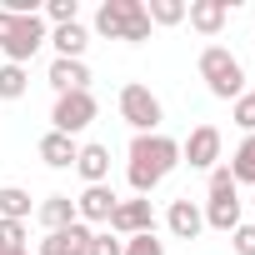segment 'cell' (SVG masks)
<instances>
[{
    "label": "cell",
    "mask_w": 255,
    "mask_h": 255,
    "mask_svg": "<svg viewBox=\"0 0 255 255\" xmlns=\"http://www.w3.org/2000/svg\"><path fill=\"white\" fill-rule=\"evenodd\" d=\"M230 245H235V255H255V225H235Z\"/></svg>",
    "instance_id": "83f0119b"
},
{
    "label": "cell",
    "mask_w": 255,
    "mask_h": 255,
    "mask_svg": "<svg viewBox=\"0 0 255 255\" xmlns=\"http://www.w3.org/2000/svg\"><path fill=\"white\" fill-rule=\"evenodd\" d=\"M165 225H170L175 240H195V235L205 230V215L195 210V200H175V205L165 210Z\"/></svg>",
    "instance_id": "4fadbf2b"
},
{
    "label": "cell",
    "mask_w": 255,
    "mask_h": 255,
    "mask_svg": "<svg viewBox=\"0 0 255 255\" xmlns=\"http://www.w3.org/2000/svg\"><path fill=\"white\" fill-rule=\"evenodd\" d=\"M90 255H125V240H120V235H110V230H95Z\"/></svg>",
    "instance_id": "484cf974"
},
{
    "label": "cell",
    "mask_w": 255,
    "mask_h": 255,
    "mask_svg": "<svg viewBox=\"0 0 255 255\" xmlns=\"http://www.w3.org/2000/svg\"><path fill=\"white\" fill-rule=\"evenodd\" d=\"M25 240H30L25 220H0V250H25Z\"/></svg>",
    "instance_id": "603a6c76"
},
{
    "label": "cell",
    "mask_w": 255,
    "mask_h": 255,
    "mask_svg": "<svg viewBox=\"0 0 255 255\" xmlns=\"http://www.w3.org/2000/svg\"><path fill=\"white\" fill-rule=\"evenodd\" d=\"M185 20H190L200 35H220V25L230 20V0H190V5H185Z\"/></svg>",
    "instance_id": "7c38bea8"
},
{
    "label": "cell",
    "mask_w": 255,
    "mask_h": 255,
    "mask_svg": "<svg viewBox=\"0 0 255 255\" xmlns=\"http://www.w3.org/2000/svg\"><path fill=\"white\" fill-rule=\"evenodd\" d=\"M235 125H240L245 135H255V100H250V95L235 100Z\"/></svg>",
    "instance_id": "4316f807"
},
{
    "label": "cell",
    "mask_w": 255,
    "mask_h": 255,
    "mask_svg": "<svg viewBox=\"0 0 255 255\" xmlns=\"http://www.w3.org/2000/svg\"><path fill=\"white\" fill-rule=\"evenodd\" d=\"M75 155H80V145H75L70 135H60V130H45V135H40V160H45L50 170L75 165Z\"/></svg>",
    "instance_id": "2e32d148"
},
{
    "label": "cell",
    "mask_w": 255,
    "mask_h": 255,
    "mask_svg": "<svg viewBox=\"0 0 255 255\" xmlns=\"http://www.w3.org/2000/svg\"><path fill=\"white\" fill-rule=\"evenodd\" d=\"M175 165H180V145H175L170 135H160V130H155V135H135V140H130V165H125V180H130V190L145 200Z\"/></svg>",
    "instance_id": "6da1fadb"
},
{
    "label": "cell",
    "mask_w": 255,
    "mask_h": 255,
    "mask_svg": "<svg viewBox=\"0 0 255 255\" xmlns=\"http://www.w3.org/2000/svg\"><path fill=\"white\" fill-rule=\"evenodd\" d=\"M50 85H55V95L90 90V70H85V60H50Z\"/></svg>",
    "instance_id": "9a60e30c"
},
{
    "label": "cell",
    "mask_w": 255,
    "mask_h": 255,
    "mask_svg": "<svg viewBox=\"0 0 255 255\" xmlns=\"http://www.w3.org/2000/svg\"><path fill=\"white\" fill-rule=\"evenodd\" d=\"M145 15H150V25H180L185 20V0H150Z\"/></svg>",
    "instance_id": "7402d4cb"
},
{
    "label": "cell",
    "mask_w": 255,
    "mask_h": 255,
    "mask_svg": "<svg viewBox=\"0 0 255 255\" xmlns=\"http://www.w3.org/2000/svg\"><path fill=\"white\" fill-rule=\"evenodd\" d=\"M0 255H30V250H0Z\"/></svg>",
    "instance_id": "f546056e"
},
{
    "label": "cell",
    "mask_w": 255,
    "mask_h": 255,
    "mask_svg": "<svg viewBox=\"0 0 255 255\" xmlns=\"http://www.w3.org/2000/svg\"><path fill=\"white\" fill-rule=\"evenodd\" d=\"M0 220H30V190L0 185Z\"/></svg>",
    "instance_id": "d6986e66"
},
{
    "label": "cell",
    "mask_w": 255,
    "mask_h": 255,
    "mask_svg": "<svg viewBox=\"0 0 255 255\" xmlns=\"http://www.w3.org/2000/svg\"><path fill=\"white\" fill-rule=\"evenodd\" d=\"M250 100H255V90H250Z\"/></svg>",
    "instance_id": "1f68e13d"
},
{
    "label": "cell",
    "mask_w": 255,
    "mask_h": 255,
    "mask_svg": "<svg viewBox=\"0 0 255 255\" xmlns=\"http://www.w3.org/2000/svg\"><path fill=\"white\" fill-rule=\"evenodd\" d=\"M200 80H205V90H210L215 100H240V90H245V65H240L225 45H205V50H200Z\"/></svg>",
    "instance_id": "3957f363"
},
{
    "label": "cell",
    "mask_w": 255,
    "mask_h": 255,
    "mask_svg": "<svg viewBox=\"0 0 255 255\" xmlns=\"http://www.w3.org/2000/svg\"><path fill=\"white\" fill-rule=\"evenodd\" d=\"M75 170L85 175V185H105V180H110V150H105V145H80Z\"/></svg>",
    "instance_id": "e0dca14e"
},
{
    "label": "cell",
    "mask_w": 255,
    "mask_h": 255,
    "mask_svg": "<svg viewBox=\"0 0 255 255\" xmlns=\"http://www.w3.org/2000/svg\"><path fill=\"white\" fill-rule=\"evenodd\" d=\"M125 255H165V240H155V230L130 235V240H125Z\"/></svg>",
    "instance_id": "cb8c5ba5"
},
{
    "label": "cell",
    "mask_w": 255,
    "mask_h": 255,
    "mask_svg": "<svg viewBox=\"0 0 255 255\" xmlns=\"http://www.w3.org/2000/svg\"><path fill=\"white\" fill-rule=\"evenodd\" d=\"M45 15H50V25H75L80 5H75V0H50V5H45Z\"/></svg>",
    "instance_id": "d4e9b609"
},
{
    "label": "cell",
    "mask_w": 255,
    "mask_h": 255,
    "mask_svg": "<svg viewBox=\"0 0 255 255\" xmlns=\"http://www.w3.org/2000/svg\"><path fill=\"white\" fill-rule=\"evenodd\" d=\"M95 120V95L90 90H70V95H55V110H50V130H60V135H80L85 125Z\"/></svg>",
    "instance_id": "8992f818"
},
{
    "label": "cell",
    "mask_w": 255,
    "mask_h": 255,
    "mask_svg": "<svg viewBox=\"0 0 255 255\" xmlns=\"http://www.w3.org/2000/svg\"><path fill=\"white\" fill-rule=\"evenodd\" d=\"M180 160L190 170H215V160H220V130H215V125H195V130L185 135V145H180Z\"/></svg>",
    "instance_id": "ba28073f"
},
{
    "label": "cell",
    "mask_w": 255,
    "mask_h": 255,
    "mask_svg": "<svg viewBox=\"0 0 255 255\" xmlns=\"http://www.w3.org/2000/svg\"><path fill=\"white\" fill-rule=\"evenodd\" d=\"M205 225H210V230H225V235L240 225V190H235L230 165H215V170H210V205H205Z\"/></svg>",
    "instance_id": "277c9868"
},
{
    "label": "cell",
    "mask_w": 255,
    "mask_h": 255,
    "mask_svg": "<svg viewBox=\"0 0 255 255\" xmlns=\"http://www.w3.org/2000/svg\"><path fill=\"white\" fill-rule=\"evenodd\" d=\"M230 175H235V185H240V180L255 185V135L240 140V150H235V160H230Z\"/></svg>",
    "instance_id": "ffe728a7"
},
{
    "label": "cell",
    "mask_w": 255,
    "mask_h": 255,
    "mask_svg": "<svg viewBox=\"0 0 255 255\" xmlns=\"http://www.w3.org/2000/svg\"><path fill=\"white\" fill-rule=\"evenodd\" d=\"M25 90H30L25 65H0V100H20Z\"/></svg>",
    "instance_id": "44dd1931"
},
{
    "label": "cell",
    "mask_w": 255,
    "mask_h": 255,
    "mask_svg": "<svg viewBox=\"0 0 255 255\" xmlns=\"http://www.w3.org/2000/svg\"><path fill=\"white\" fill-rule=\"evenodd\" d=\"M120 115H125V125H130L135 135H155L160 130V120H165V110H160V100L150 95V85H120Z\"/></svg>",
    "instance_id": "5b68a950"
},
{
    "label": "cell",
    "mask_w": 255,
    "mask_h": 255,
    "mask_svg": "<svg viewBox=\"0 0 255 255\" xmlns=\"http://www.w3.org/2000/svg\"><path fill=\"white\" fill-rule=\"evenodd\" d=\"M35 215H40V225H45V230H65V225H75V220H80L70 195H45Z\"/></svg>",
    "instance_id": "ac0fdd59"
},
{
    "label": "cell",
    "mask_w": 255,
    "mask_h": 255,
    "mask_svg": "<svg viewBox=\"0 0 255 255\" xmlns=\"http://www.w3.org/2000/svg\"><path fill=\"white\" fill-rule=\"evenodd\" d=\"M95 35H110V40H150V15L140 0H105V5L95 10Z\"/></svg>",
    "instance_id": "7a4b0ae2"
},
{
    "label": "cell",
    "mask_w": 255,
    "mask_h": 255,
    "mask_svg": "<svg viewBox=\"0 0 255 255\" xmlns=\"http://www.w3.org/2000/svg\"><path fill=\"white\" fill-rule=\"evenodd\" d=\"M145 230H155V210H150V200H120V205L110 210V235L130 240V235H145Z\"/></svg>",
    "instance_id": "9c48e42d"
},
{
    "label": "cell",
    "mask_w": 255,
    "mask_h": 255,
    "mask_svg": "<svg viewBox=\"0 0 255 255\" xmlns=\"http://www.w3.org/2000/svg\"><path fill=\"white\" fill-rule=\"evenodd\" d=\"M250 210H255V195H250Z\"/></svg>",
    "instance_id": "4dcf8cb0"
},
{
    "label": "cell",
    "mask_w": 255,
    "mask_h": 255,
    "mask_svg": "<svg viewBox=\"0 0 255 255\" xmlns=\"http://www.w3.org/2000/svg\"><path fill=\"white\" fill-rule=\"evenodd\" d=\"M120 205V195L110 190V185H85L80 195H75V215L85 220V225H110V210Z\"/></svg>",
    "instance_id": "30bf717a"
},
{
    "label": "cell",
    "mask_w": 255,
    "mask_h": 255,
    "mask_svg": "<svg viewBox=\"0 0 255 255\" xmlns=\"http://www.w3.org/2000/svg\"><path fill=\"white\" fill-rule=\"evenodd\" d=\"M10 25H15V15H10L5 5H0V45H5V40H10Z\"/></svg>",
    "instance_id": "f1b7e54d"
},
{
    "label": "cell",
    "mask_w": 255,
    "mask_h": 255,
    "mask_svg": "<svg viewBox=\"0 0 255 255\" xmlns=\"http://www.w3.org/2000/svg\"><path fill=\"white\" fill-rule=\"evenodd\" d=\"M90 240H95V230H90L85 220H75V225H65V230H50V235L40 240V255H90Z\"/></svg>",
    "instance_id": "8fae6325"
},
{
    "label": "cell",
    "mask_w": 255,
    "mask_h": 255,
    "mask_svg": "<svg viewBox=\"0 0 255 255\" xmlns=\"http://www.w3.org/2000/svg\"><path fill=\"white\" fill-rule=\"evenodd\" d=\"M50 40V30H45V15H15V25H10V40L0 45L5 50V65H25L40 45Z\"/></svg>",
    "instance_id": "52a82bcc"
},
{
    "label": "cell",
    "mask_w": 255,
    "mask_h": 255,
    "mask_svg": "<svg viewBox=\"0 0 255 255\" xmlns=\"http://www.w3.org/2000/svg\"><path fill=\"white\" fill-rule=\"evenodd\" d=\"M50 45H55V60H80L85 45H90V30L75 20V25H55L50 30Z\"/></svg>",
    "instance_id": "5bb4252c"
}]
</instances>
